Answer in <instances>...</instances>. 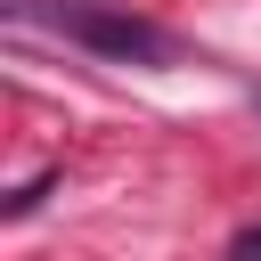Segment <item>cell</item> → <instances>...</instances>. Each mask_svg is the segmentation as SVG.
I'll list each match as a JSON object with an SVG mask.
<instances>
[{
    "instance_id": "cell-1",
    "label": "cell",
    "mask_w": 261,
    "mask_h": 261,
    "mask_svg": "<svg viewBox=\"0 0 261 261\" xmlns=\"http://www.w3.org/2000/svg\"><path fill=\"white\" fill-rule=\"evenodd\" d=\"M57 33L98 49V57H122V65H163L171 57V33L130 16V8H57Z\"/></svg>"
},
{
    "instance_id": "cell-2",
    "label": "cell",
    "mask_w": 261,
    "mask_h": 261,
    "mask_svg": "<svg viewBox=\"0 0 261 261\" xmlns=\"http://www.w3.org/2000/svg\"><path fill=\"white\" fill-rule=\"evenodd\" d=\"M49 188H57V171H41V179H24V188H16V196H8V220H24V212H33V204H41V196H49Z\"/></svg>"
},
{
    "instance_id": "cell-3",
    "label": "cell",
    "mask_w": 261,
    "mask_h": 261,
    "mask_svg": "<svg viewBox=\"0 0 261 261\" xmlns=\"http://www.w3.org/2000/svg\"><path fill=\"white\" fill-rule=\"evenodd\" d=\"M253 106H261V90H253Z\"/></svg>"
}]
</instances>
